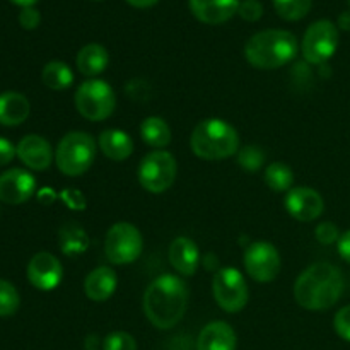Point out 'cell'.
<instances>
[{
	"mask_svg": "<svg viewBox=\"0 0 350 350\" xmlns=\"http://www.w3.org/2000/svg\"><path fill=\"white\" fill-rule=\"evenodd\" d=\"M132 7H137V9H147V7L156 5L159 0H126Z\"/></svg>",
	"mask_w": 350,
	"mask_h": 350,
	"instance_id": "cell-38",
	"label": "cell"
},
{
	"mask_svg": "<svg viewBox=\"0 0 350 350\" xmlns=\"http://www.w3.org/2000/svg\"><path fill=\"white\" fill-rule=\"evenodd\" d=\"M31 106L24 94L7 91L0 94V125L17 126L29 116Z\"/></svg>",
	"mask_w": 350,
	"mask_h": 350,
	"instance_id": "cell-20",
	"label": "cell"
},
{
	"mask_svg": "<svg viewBox=\"0 0 350 350\" xmlns=\"http://www.w3.org/2000/svg\"><path fill=\"white\" fill-rule=\"evenodd\" d=\"M58 238H60L62 252L68 256L81 255V253H84L89 246L88 234H85L84 229L79 224H75V222L65 224L64 228L60 229Z\"/></svg>",
	"mask_w": 350,
	"mask_h": 350,
	"instance_id": "cell-24",
	"label": "cell"
},
{
	"mask_svg": "<svg viewBox=\"0 0 350 350\" xmlns=\"http://www.w3.org/2000/svg\"><path fill=\"white\" fill-rule=\"evenodd\" d=\"M344 293V275L332 263L320 262L308 267L296 279L294 297L297 304L310 311H325L337 304Z\"/></svg>",
	"mask_w": 350,
	"mask_h": 350,
	"instance_id": "cell-2",
	"label": "cell"
},
{
	"mask_svg": "<svg viewBox=\"0 0 350 350\" xmlns=\"http://www.w3.org/2000/svg\"><path fill=\"white\" fill-rule=\"evenodd\" d=\"M195 156L205 161H222L239 150V135L232 125L221 118H207L195 126L190 137Z\"/></svg>",
	"mask_w": 350,
	"mask_h": 350,
	"instance_id": "cell-4",
	"label": "cell"
},
{
	"mask_svg": "<svg viewBox=\"0 0 350 350\" xmlns=\"http://www.w3.org/2000/svg\"><path fill=\"white\" fill-rule=\"evenodd\" d=\"M338 48V27L332 21L321 19L306 29L301 43V51L308 64L323 65L330 60Z\"/></svg>",
	"mask_w": 350,
	"mask_h": 350,
	"instance_id": "cell-9",
	"label": "cell"
},
{
	"mask_svg": "<svg viewBox=\"0 0 350 350\" xmlns=\"http://www.w3.org/2000/svg\"><path fill=\"white\" fill-rule=\"evenodd\" d=\"M188 308L187 284L176 275L164 273L150 282L144 294V313L159 330L176 327Z\"/></svg>",
	"mask_w": 350,
	"mask_h": 350,
	"instance_id": "cell-1",
	"label": "cell"
},
{
	"mask_svg": "<svg viewBox=\"0 0 350 350\" xmlns=\"http://www.w3.org/2000/svg\"><path fill=\"white\" fill-rule=\"evenodd\" d=\"M17 154V147L10 140L0 137V166L12 163V159Z\"/></svg>",
	"mask_w": 350,
	"mask_h": 350,
	"instance_id": "cell-35",
	"label": "cell"
},
{
	"mask_svg": "<svg viewBox=\"0 0 350 350\" xmlns=\"http://www.w3.org/2000/svg\"><path fill=\"white\" fill-rule=\"evenodd\" d=\"M96 159V142L89 133L70 132L58 142L55 163L65 176H81Z\"/></svg>",
	"mask_w": 350,
	"mask_h": 350,
	"instance_id": "cell-5",
	"label": "cell"
},
{
	"mask_svg": "<svg viewBox=\"0 0 350 350\" xmlns=\"http://www.w3.org/2000/svg\"><path fill=\"white\" fill-rule=\"evenodd\" d=\"M36 191V180L33 174L21 167L0 174V202L9 205H21L29 200Z\"/></svg>",
	"mask_w": 350,
	"mask_h": 350,
	"instance_id": "cell-14",
	"label": "cell"
},
{
	"mask_svg": "<svg viewBox=\"0 0 350 350\" xmlns=\"http://www.w3.org/2000/svg\"><path fill=\"white\" fill-rule=\"evenodd\" d=\"M53 198H55V195L51 193V191H50V188H44V190L41 191V193H40V200L46 202V204H48V202H51V200H53Z\"/></svg>",
	"mask_w": 350,
	"mask_h": 350,
	"instance_id": "cell-40",
	"label": "cell"
},
{
	"mask_svg": "<svg viewBox=\"0 0 350 350\" xmlns=\"http://www.w3.org/2000/svg\"><path fill=\"white\" fill-rule=\"evenodd\" d=\"M41 81L46 88L53 89V91H64V89L70 88L74 84V74H72L70 67L64 62H48L41 72Z\"/></svg>",
	"mask_w": 350,
	"mask_h": 350,
	"instance_id": "cell-25",
	"label": "cell"
},
{
	"mask_svg": "<svg viewBox=\"0 0 350 350\" xmlns=\"http://www.w3.org/2000/svg\"><path fill=\"white\" fill-rule=\"evenodd\" d=\"M236 334L226 321H212L200 332L197 350H236Z\"/></svg>",
	"mask_w": 350,
	"mask_h": 350,
	"instance_id": "cell-19",
	"label": "cell"
},
{
	"mask_svg": "<svg viewBox=\"0 0 350 350\" xmlns=\"http://www.w3.org/2000/svg\"><path fill=\"white\" fill-rule=\"evenodd\" d=\"M265 183L275 193H284L293 188L294 183V173L286 163H272L267 166L265 170Z\"/></svg>",
	"mask_w": 350,
	"mask_h": 350,
	"instance_id": "cell-26",
	"label": "cell"
},
{
	"mask_svg": "<svg viewBox=\"0 0 350 350\" xmlns=\"http://www.w3.org/2000/svg\"><path fill=\"white\" fill-rule=\"evenodd\" d=\"M349 5H350V0H349Z\"/></svg>",
	"mask_w": 350,
	"mask_h": 350,
	"instance_id": "cell-42",
	"label": "cell"
},
{
	"mask_svg": "<svg viewBox=\"0 0 350 350\" xmlns=\"http://www.w3.org/2000/svg\"><path fill=\"white\" fill-rule=\"evenodd\" d=\"M140 135L147 146L163 150L171 142V129L159 116H149L140 123Z\"/></svg>",
	"mask_w": 350,
	"mask_h": 350,
	"instance_id": "cell-23",
	"label": "cell"
},
{
	"mask_svg": "<svg viewBox=\"0 0 350 350\" xmlns=\"http://www.w3.org/2000/svg\"><path fill=\"white\" fill-rule=\"evenodd\" d=\"M88 350H92V349H88Z\"/></svg>",
	"mask_w": 350,
	"mask_h": 350,
	"instance_id": "cell-43",
	"label": "cell"
},
{
	"mask_svg": "<svg viewBox=\"0 0 350 350\" xmlns=\"http://www.w3.org/2000/svg\"><path fill=\"white\" fill-rule=\"evenodd\" d=\"M238 163L243 170L246 171H258L260 167L265 163V154L260 147L256 146H246L239 150L238 154Z\"/></svg>",
	"mask_w": 350,
	"mask_h": 350,
	"instance_id": "cell-29",
	"label": "cell"
},
{
	"mask_svg": "<svg viewBox=\"0 0 350 350\" xmlns=\"http://www.w3.org/2000/svg\"><path fill=\"white\" fill-rule=\"evenodd\" d=\"M239 3V0H188L191 14L200 23L211 26L228 23L234 14H238Z\"/></svg>",
	"mask_w": 350,
	"mask_h": 350,
	"instance_id": "cell-16",
	"label": "cell"
},
{
	"mask_svg": "<svg viewBox=\"0 0 350 350\" xmlns=\"http://www.w3.org/2000/svg\"><path fill=\"white\" fill-rule=\"evenodd\" d=\"M62 197H64V200L67 202V205L70 208H75V211H81V208L85 207L84 195L79 193V191L67 190V191H64V195H62Z\"/></svg>",
	"mask_w": 350,
	"mask_h": 350,
	"instance_id": "cell-36",
	"label": "cell"
},
{
	"mask_svg": "<svg viewBox=\"0 0 350 350\" xmlns=\"http://www.w3.org/2000/svg\"><path fill=\"white\" fill-rule=\"evenodd\" d=\"M17 156L33 171H44L53 161V150L50 142L41 135H26L17 144Z\"/></svg>",
	"mask_w": 350,
	"mask_h": 350,
	"instance_id": "cell-15",
	"label": "cell"
},
{
	"mask_svg": "<svg viewBox=\"0 0 350 350\" xmlns=\"http://www.w3.org/2000/svg\"><path fill=\"white\" fill-rule=\"evenodd\" d=\"M178 166L173 154L167 150H152L139 164V183L149 193H164L176 180Z\"/></svg>",
	"mask_w": 350,
	"mask_h": 350,
	"instance_id": "cell-7",
	"label": "cell"
},
{
	"mask_svg": "<svg viewBox=\"0 0 350 350\" xmlns=\"http://www.w3.org/2000/svg\"><path fill=\"white\" fill-rule=\"evenodd\" d=\"M109 64V55L103 44L99 43H89L77 53L75 58V65H77L79 72L85 77H96L101 72L106 70Z\"/></svg>",
	"mask_w": 350,
	"mask_h": 350,
	"instance_id": "cell-22",
	"label": "cell"
},
{
	"mask_svg": "<svg viewBox=\"0 0 350 350\" xmlns=\"http://www.w3.org/2000/svg\"><path fill=\"white\" fill-rule=\"evenodd\" d=\"M238 14L241 19L248 23H255L263 16V5L258 0H243L238 7Z\"/></svg>",
	"mask_w": 350,
	"mask_h": 350,
	"instance_id": "cell-32",
	"label": "cell"
},
{
	"mask_svg": "<svg viewBox=\"0 0 350 350\" xmlns=\"http://www.w3.org/2000/svg\"><path fill=\"white\" fill-rule=\"evenodd\" d=\"M286 211L291 217L299 222H311L320 217L325 211L323 197L310 187L291 188L286 195Z\"/></svg>",
	"mask_w": 350,
	"mask_h": 350,
	"instance_id": "cell-13",
	"label": "cell"
},
{
	"mask_svg": "<svg viewBox=\"0 0 350 350\" xmlns=\"http://www.w3.org/2000/svg\"><path fill=\"white\" fill-rule=\"evenodd\" d=\"M314 238H317L318 243L328 246L334 245V243H338L340 232H338V228L334 222H321V224H318L317 229H314Z\"/></svg>",
	"mask_w": 350,
	"mask_h": 350,
	"instance_id": "cell-31",
	"label": "cell"
},
{
	"mask_svg": "<svg viewBox=\"0 0 350 350\" xmlns=\"http://www.w3.org/2000/svg\"><path fill=\"white\" fill-rule=\"evenodd\" d=\"M337 248H338V255H340L345 262L350 263V229L340 236V239H338L337 243Z\"/></svg>",
	"mask_w": 350,
	"mask_h": 350,
	"instance_id": "cell-37",
	"label": "cell"
},
{
	"mask_svg": "<svg viewBox=\"0 0 350 350\" xmlns=\"http://www.w3.org/2000/svg\"><path fill=\"white\" fill-rule=\"evenodd\" d=\"M338 27L344 31H350V10H345L338 16Z\"/></svg>",
	"mask_w": 350,
	"mask_h": 350,
	"instance_id": "cell-39",
	"label": "cell"
},
{
	"mask_svg": "<svg viewBox=\"0 0 350 350\" xmlns=\"http://www.w3.org/2000/svg\"><path fill=\"white\" fill-rule=\"evenodd\" d=\"M10 2L12 3H16V5H19V7H33L34 3L38 2V0H10Z\"/></svg>",
	"mask_w": 350,
	"mask_h": 350,
	"instance_id": "cell-41",
	"label": "cell"
},
{
	"mask_svg": "<svg viewBox=\"0 0 350 350\" xmlns=\"http://www.w3.org/2000/svg\"><path fill=\"white\" fill-rule=\"evenodd\" d=\"M98 144L99 149L103 150V154H105L108 159L116 161V163L129 159L133 152L132 137L118 129L105 130V132L99 135Z\"/></svg>",
	"mask_w": 350,
	"mask_h": 350,
	"instance_id": "cell-21",
	"label": "cell"
},
{
	"mask_svg": "<svg viewBox=\"0 0 350 350\" xmlns=\"http://www.w3.org/2000/svg\"><path fill=\"white\" fill-rule=\"evenodd\" d=\"M75 108L85 120L103 122L115 111L116 94L108 82L101 79H89L77 88Z\"/></svg>",
	"mask_w": 350,
	"mask_h": 350,
	"instance_id": "cell-6",
	"label": "cell"
},
{
	"mask_svg": "<svg viewBox=\"0 0 350 350\" xmlns=\"http://www.w3.org/2000/svg\"><path fill=\"white\" fill-rule=\"evenodd\" d=\"M212 294L226 313H239L248 303V284L238 269L224 267L212 279Z\"/></svg>",
	"mask_w": 350,
	"mask_h": 350,
	"instance_id": "cell-8",
	"label": "cell"
},
{
	"mask_svg": "<svg viewBox=\"0 0 350 350\" xmlns=\"http://www.w3.org/2000/svg\"><path fill=\"white\" fill-rule=\"evenodd\" d=\"M103 350H137V342L126 332H111L103 342Z\"/></svg>",
	"mask_w": 350,
	"mask_h": 350,
	"instance_id": "cell-30",
	"label": "cell"
},
{
	"mask_svg": "<svg viewBox=\"0 0 350 350\" xmlns=\"http://www.w3.org/2000/svg\"><path fill=\"white\" fill-rule=\"evenodd\" d=\"M335 332L340 338H344L345 342H350V304L344 306L337 314H335L334 320Z\"/></svg>",
	"mask_w": 350,
	"mask_h": 350,
	"instance_id": "cell-33",
	"label": "cell"
},
{
	"mask_svg": "<svg viewBox=\"0 0 350 350\" xmlns=\"http://www.w3.org/2000/svg\"><path fill=\"white\" fill-rule=\"evenodd\" d=\"M299 51L297 38L286 29H265L253 34L245 46L250 65L262 70H273L293 62Z\"/></svg>",
	"mask_w": 350,
	"mask_h": 350,
	"instance_id": "cell-3",
	"label": "cell"
},
{
	"mask_svg": "<svg viewBox=\"0 0 350 350\" xmlns=\"http://www.w3.org/2000/svg\"><path fill=\"white\" fill-rule=\"evenodd\" d=\"M243 263L248 275L262 284L272 282L282 267L279 252L269 241H255L248 245L243 255Z\"/></svg>",
	"mask_w": 350,
	"mask_h": 350,
	"instance_id": "cell-11",
	"label": "cell"
},
{
	"mask_svg": "<svg viewBox=\"0 0 350 350\" xmlns=\"http://www.w3.org/2000/svg\"><path fill=\"white\" fill-rule=\"evenodd\" d=\"M21 297L16 287L0 279V317H12L19 310Z\"/></svg>",
	"mask_w": 350,
	"mask_h": 350,
	"instance_id": "cell-28",
	"label": "cell"
},
{
	"mask_svg": "<svg viewBox=\"0 0 350 350\" xmlns=\"http://www.w3.org/2000/svg\"><path fill=\"white\" fill-rule=\"evenodd\" d=\"M118 275L109 267H98L92 270L84 282V293L94 303H105L115 294Z\"/></svg>",
	"mask_w": 350,
	"mask_h": 350,
	"instance_id": "cell-18",
	"label": "cell"
},
{
	"mask_svg": "<svg viewBox=\"0 0 350 350\" xmlns=\"http://www.w3.org/2000/svg\"><path fill=\"white\" fill-rule=\"evenodd\" d=\"M144 248L139 229L129 222L111 226L105 239V253L113 265H129L135 262Z\"/></svg>",
	"mask_w": 350,
	"mask_h": 350,
	"instance_id": "cell-10",
	"label": "cell"
},
{
	"mask_svg": "<svg viewBox=\"0 0 350 350\" xmlns=\"http://www.w3.org/2000/svg\"><path fill=\"white\" fill-rule=\"evenodd\" d=\"M313 0H273L277 14L286 21H299L308 16Z\"/></svg>",
	"mask_w": 350,
	"mask_h": 350,
	"instance_id": "cell-27",
	"label": "cell"
},
{
	"mask_svg": "<svg viewBox=\"0 0 350 350\" xmlns=\"http://www.w3.org/2000/svg\"><path fill=\"white\" fill-rule=\"evenodd\" d=\"M41 23V14L34 7H24L19 14V24L24 29H36Z\"/></svg>",
	"mask_w": 350,
	"mask_h": 350,
	"instance_id": "cell-34",
	"label": "cell"
},
{
	"mask_svg": "<svg viewBox=\"0 0 350 350\" xmlns=\"http://www.w3.org/2000/svg\"><path fill=\"white\" fill-rule=\"evenodd\" d=\"M64 279L60 260L48 252H40L27 263V280L40 291H53Z\"/></svg>",
	"mask_w": 350,
	"mask_h": 350,
	"instance_id": "cell-12",
	"label": "cell"
},
{
	"mask_svg": "<svg viewBox=\"0 0 350 350\" xmlns=\"http://www.w3.org/2000/svg\"><path fill=\"white\" fill-rule=\"evenodd\" d=\"M170 262L173 269L181 275H195L200 267V250H198L197 243L185 236L174 239L170 246Z\"/></svg>",
	"mask_w": 350,
	"mask_h": 350,
	"instance_id": "cell-17",
	"label": "cell"
}]
</instances>
